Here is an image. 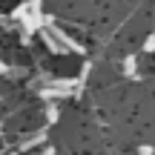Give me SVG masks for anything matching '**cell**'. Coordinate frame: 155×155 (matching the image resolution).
I'll return each mask as SVG.
<instances>
[{"label":"cell","mask_w":155,"mask_h":155,"mask_svg":"<svg viewBox=\"0 0 155 155\" xmlns=\"http://www.w3.org/2000/svg\"><path fill=\"white\" fill-rule=\"evenodd\" d=\"M26 15H29V6H26V3H20V6H17L15 12H12V17H15V20H23Z\"/></svg>","instance_id":"5b68a950"},{"label":"cell","mask_w":155,"mask_h":155,"mask_svg":"<svg viewBox=\"0 0 155 155\" xmlns=\"http://www.w3.org/2000/svg\"><path fill=\"white\" fill-rule=\"evenodd\" d=\"M0 75H12V69H9V66H6V63H3V61H0Z\"/></svg>","instance_id":"9c48e42d"},{"label":"cell","mask_w":155,"mask_h":155,"mask_svg":"<svg viewBox=\"0 0 155 155\" xmlns=\"http://www.w3.org/2000/svg\"><path fill=\"white\" fill-rule=\"evenodd\" d=\"M58 118H61V115H58V106H49V109H46V121H49V124H58Z\"/></svg>","instance_id":"8992f818"},{"label":"cell","mask_w":155,"mask_h":155,"mask_svg":"<svg viewBox=\"0 0 155 155\" xmlns=\"http://www.w3.org/2000/svg\"><path fill=\"white\" fill-rule=\"evenodd\" d=\"M124 75L127 78H138L135 75V58H127V61H124Z\"/></svg>","instance_id":"277c9868"},{"label":"cell","mask_w":155,"mask_h":155,"mask_svg":"<svg viewBox=\"0 0 155 155\" xmlns=\"http://www.w3.org/2000/svg\"><path fill=\"white\" fill-rule=\"evenodd\" d=\"M152 152H155V147L147 144V147H141V152H138V155H152Z\"/></svg>","instance_id":"ba28073f"},{"label":"cell","mask_w":155,"mask_h":155,"mask_svg":"<svg viewBox=\"0 0 155 155\" xmlns=\"http://www.w3.org/2000/svg\"><path fill=\"white\" fill-rule=\"evenodd\" d=\"M144 52H155V35H150V38H147V43H144Z\"/></svg>","instance_id":"52a82bcc"},{"label":"cell","mask_w":155,"mask_h":155,"mask_svg":"<svg viewBox=\"0 0 155 155\" xmlns=\"http://www.w3.org/2000/svg\"><path fill=\"white\" fill-rule=\"evenodd\" d=\"M49 89H78V81L75 78H49Z\"/></svg>","instance_id":"6da1fadb"},{"label":"cell","mask_w":155,"mask_h":155,"mask_svg":"<svg viewBox=\"0 0 155 155\" xmlns=\"http://www.w3.org/2000/svg\"><path fill=\"white\" fill-rule=\"evenodd\" d=\"M40 155H55V150H52V147H46V150L40 152Z\"/></svg>","instance_id":"30bf717a"},{"label":"cell","mask_w":155,"mask_h":155,"mask_svg":"<svg viewBox=\"0 0 155 155\" xmlns=\"http://www.w3.org/2000/svg\"><path fill=\"white\" fill-rule=\"evenodd\" d=\"M12 155H15V152H12Z\"/></svg>","instance_id":"8fae6325"},{"label":"cell","mask_w":155,"mask_h":155,"mask_svg":"<svg viewBox=\"0 0 155 155\" xmlns=\"http://www.w3.org/2000/svg\"><path fill=\"white\" fill-rule=\"evenodd\" d=\"M40 38H43V43H46V49H52V55H63V49L52 40V35L49 32H40Z\"/></svg>","instance_id":"7a4b0ae2"},{"label":"cell","mask_w":155,"mask_h":155,"mask_svg":"<svg viewBox=\"0 0 155 155\" xmlns=\"http://www.w3.org/2000/svg\"><path fill=\"white\" fill-rule=\"evenodd\" d=\"M43 141H46V132H38V135H32L29 141H23V147H20V150H32V147L43 144Z\"/></svg>","instance_id":"3957f363"}]
</instances>
